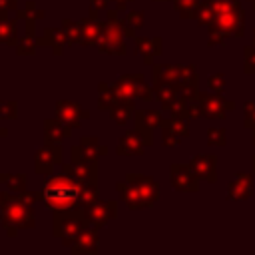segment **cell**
<instances>
[{
  "label": "cell",
  "mask_w": 255,
  "mask_h": 255,
  "mask_svg": "<svg viewBox=\"0 0 255 255\" xmlns=\"http://www.w3.org/2000/svg\"><path fill=\"white\" fill-rule=\"evenodd\" d=\"M80 191H82V183L72 175H68L66 171H60V173L46 175L44 187L42 191H38V197L52 211L78 209Z\"/></svg>",
  "instance_id": "6da1fadb"
},
{
  "label": "cell",
  "mask_w": 255,
  "mask_h": 255,
  "mask_svg": "<svg viewBox=\"0 0 255 255\" xmlns=\"http://www.w3.org/2000/svg\"><path fill=\"white\" fill-rule=\"evenodd\" d=\"M213 8L209 28V44H223L227 38L243 34V10L237 0H207Z\"/></svg>",
  "instance_id": "7a4b0ae2"
},
{
  "label": "cell",
  "mask_w": 255,
  "mask_h": 255,
  "mask_svg": "<svg viewBox=\"0 0 255 255\" xmlns=\"http://www.w3.org/2000/svg\"><path fill=\"white\" fill-rule=\"evenodd\" d=\"M36 201H40L38 193H32V191L12 193L10 191L4 211L0 215V223L8 237H16L20 229H32L36 225V215H34Z\"/></svg>",
  "instance_id": "3957f363"
},
{
  "label": "cell",
  "mask_w": 255,
  "mask_h": 255,
  "mask_svg": "<svg viewBox=\"0 0 255 255\" xmlns=\"http://www.w3.org/2000/svg\"><path fill=\"white\" fill-rule=\"evenodd\" d=\"M120 199L131 211L151 207L159 197V183L143 173H128L124 181L116 183Z\"/></svg>",
  "instance_id": "277c9868"
},
{
  "label": "cell",
  "mask_w": 255,
  "mask_h": 255,
  "mask_svg": "<svg viewBox=\"0 0 255 255\" xmlns=\"http://www.w3.org/2000/svg\"><path fill=\"white\" fill-rule=\"evenodd\" d=\"M90 227L86 215L82 209H64V211H54L52 219V235L62 239L64 247H72L80 231Z\"/></svg>",
  "instance_id": "5b68a950"
},
{
  "label": "cell",
  "mask_w": 255,
  "mask_h": 255,
  "mask_svg": "<svg viewBox=\"0 0 255 255\" xmlns=\"http://www.w3.org/2000/svg\"><path fill=\"white\" fill-rule=\"evenodd\" d=\"M114 92L120 96V100H133L139 98L143 102H151L155 98L153 88L147 86L143 74H122L114 84Z\"/></svg>",
  "instance_id": "8992f818"
},
{
  "label": "cell",
  "mask_w": 255,
  "mask_h": 255,
  "mask_svg": "<svg viewBox=\"0 0 255 255\" xmlns=\"http://www.w3.org/2000/svg\"><path fill=\"white\" fill-rule=\"evenodd\" d=\"M96 48L100 54H110V56H124L126 54L124 34L120 28V16L104 22V32H102V38H100Z\"/></svg>",
  "instance_id": "52a82bcc"
},
{
  "label": "cell",
  "mask_w": 255,
  "mask_h": 255,
  "mask_svg": "<svg viewBox=\"0 0 255 255\" xmlns=\"http://www.w3.org/2000/svg\"><path fill=\"white\" fill-rule=\"evenodd\" d=\"M82 211H84L90 227L102 229L106 223H110L112 219L118 217V201H114V199H96L94 203L86 205Z\"/></svg>",
  "instance_id": "ba28073f"
},
{
  "label": "cell",
  "mask_w": 255,
  "mask_h": 255,
  "mask_svg": "<svg viewBox=\"0 0 255 255\" xmlns=\"http://www.w3.org/2000/svg\"><path fill=\"white\" fill-rule=\"evenodd\" d=\"M98 159H70L62 163V171L78 179L82 185H96L98 187Z\"/></svg>",
  "instance_id": "9c48e42d"
},
{
  "label": "cell",
  "mask_w": 255,
  "mask_h": 255,
  "mask_svg": "<svg viewBox=\"0 0 255 255\" xmlns=\"http://www.w3.org/2000/svg\"><path fill=\"white\" fill-rule=\"evenodd\" d=\"M62 147L56 143H46L34 155V171L38 175H52L56 165H62Z\"/></svg>",
  "instance_id": "30bf717a"
},
{
  "label": "cell",
  "mask_w": 255,
  "mask_h": 255,
  "mask_svg": "<svg viewBox=\"0 0 255 255\" xmlns=\"http://www.w3.org/2000/svg\"><path fill=\"white\" fill-rule=\"evenodd\" d=\"M169 181L181 193H195V191H199V177L195 175L191 165L171 163V167H169Z\"/></svg>",
  "instance_id": "8fae6325"
},
{
  "label": "cell",
  "mask_w": 255,
  "mask_h": 255,
  "mask_svg": "<svg viewBox=\"0 0 255 255\" xmlns=\"http://www.w3.org/2000/svg\"><path fill=\"white\" fill-rule=\"evenodd\" d=\"M133 120H135V129L143 137L145 145L147 147L153 145V129L159 128L161 122H163L161 112H157V110H135Z\"/></svg>",
  "instance_id": "7c38bea8"
},
{
  "label": "cell",
  "mask_w": 255,
  "mask_h": 255,
  "mask_svg": "<svg viewBox=\"0 0 255 255\" xmlns=\"http://www.w3.org/2000/svg\"><path fill=\"white\" fill-rule=\"evenodd\" d=\"M197 104H199V110H201V116L203 118H211V120H221L225 118V112L233 108V102L225 100L219 96V92L215 94H197Z\"/></svg>",
  "instance_id": "4fadbf2b"
},
{
  "label": "cell",
  "mask_w": 255,
  "mask_h": 255,
  "mask_svg": "<svg viewBox=\"0 0 255 255\" xmlns=\"http://www.w3.org/2000/svg\"><path fill=\"white\" fill-rule=\"evenodd\" d=\"M54 112H56V118L68 124L70 128H80L82 120L90 118V112L80 108V104L74 100H58L54 106Z\"/></svg>",
  "instance_id": "5bb4252c"
},
{
  "label": "cell",
  "mask_w": 255,
  "mask_h": 255,
  "mask_svg": "<svg viewBox=\"0 0 255 255\" xmlns=\"http://www.w3.org/2000/svg\"><path fill=\"white\" fill-rule=\"evenodd\" d=\"M189 135V128L183 118H169L161 122V141L165 147H175L183 137Z\"/></svg>",
  "instance_id": "9a60e30c"
},
{
  "label": "cell",
  "mask_w": 255,
  "mask_h": 255,
  "mask_svg": "<svg viewBox=\"0 0 255 255\" xmlns=\"http://www.w3.org/2000/svg\"><path fill=\"white\" fill-rule=\"evenodd\" d=\"M108 153V147L98 141L94 135H84L80 137V143L72 145L70 149V159H98Z\"/></svg>",
  "instance_id": "2e32d148"
},
{
  "label": "cell",
  "mask_w": 255,
  "mask_h": 255,
  "mask_svg": "<svg viewBox=\"0 0 255 255\" xmlns=\"http://www.w3.org/2000/svg\"><path fill=\"white\" fill-rule=\"evenodd\" d=\"M96 227H86L84 231H80V235L76 237V241L72 243L70 251L74 255H98L100 251V237H98Z\"/></svg>",
  "instance_id": "e0dca14e"
},
{
  "label": "cell",
  "mask_w": 255,
  "mask_h": 255,
  "mask_svg": "<svg viewBox=\"0 0 255 255\" xmlns=\"http://www.w3.org/2000/svg\"><path fill=\"white\" fill-rule=\"evenodd\" d=\"M145 147H147V145H145L143 137L137 133V129H128V131L120 137V141H118V145H116V153L122 155V157L143 155Z\"/></svg>",
  "instance_id": "ac0fdd59"
},
{
  "label": "cell",
  "mask_w": 255,
  "mask_h": 255,
  "mask_svg": "<svg viewBox=\"0 0 255 255\" xmlns=\"http://www.w3.org/2000/svg\"><path fill=\"white\" fill-rule=\"evenodd\" d=\"M191 169L195 171V175L199 179H205L209 183L217 181V157L211 153H199L195 157H191L189 161Z\"/></svg>",
  "instance_id": "d6986e66"
},
{
  "label": "cell",
  "mask_w": 255,
  "mask_h": 255,
  "mask_svg": "<svg viewBox=\"0 0 255 255\" xmlns=\"http://www.w3.org/2000/svg\"><path fill=\"white\" fill-rule=\"evenodd\" d=\"M153 92H155V98L159 100L163 112H167V110L175 104V100L179 98V94H177V84H175V82H169V80H165V78H161V76H155V78H153Z\"/></svg>",
  "instance_id": "ffe728a7"
},
{
  "label": "cell",
  "mask_w": 255,
  "mask_h": 255,
  "mask_svg": "<svg viewBox=\"0 0 255 255\" xmlns=\"http://www.w3.org/2000/svg\"><path fill=\"white\" fill-rule=\"evenodd\" d=\"M74 131V128H70L68 124H64L58 118H46L44 120V143H56L60 145L64 141V137H70Z\"/></svg>",
  "instance_id": "44dd1931"
},
{
  "label": "cell",
  "mask_w": 255,
  "mask_h": 255,
  "mask_svg": "<svg viewBox=\"0 0 255 255\" xmlns=\"http://www.w3.org/2000/svg\"><path fill=\"white\" fill-rule=\"evenodd\" d=\"M80 28H82L80 46H98L102 32H104V22H100V18L88 16L80 20Z\"/></svg>",
  "instance_id": "7402d4cb"
},
{
  "label": "cell",
  "mask_w": 255,
  "mask_h": 255,
  "mask_svg": "<svg viewBox=\"0 0 255 255\" xmlns=\"http://www.w3.org/2000/svg\"><path fill=\"white\" fill-rule=\"evenodd\" d=\"M135 40V54L143 58L145 64L153 66V58L155 56H161V38L159 36H151V38H133Z\"/></svg>",
  "instance_id": "603a6c76"
},
{
  "label": "cell",
  "mask_w": 255,
  "mask_h": 255,
  "mask_svg": "<svg viewBox=\"0 0 255 255\" xmlns=\"http://www.w3.org/2000/svg\"><path fill=\"white\" fill-rule=\"evenodd\" d=\"M16 18L26 22V34L36 36V20H44L46 18V12L42 8H38V4L34 0H28L24 4V8H18L16 10Z\"/></svg>",
  "instance_id": "cb8c5ba5"
},
{
  "label": "cell",
  "mask_w": 255,
  "mask_h": 255,
  "mask_svg": "<svg viewBox=\"0 0 255 255\" xmlns=\"http://www.w3.org/2000/svg\"><path fill=\"white\" fill-rule=\"evenodd\" d=\"M36 40H38L40 46H48V48H52V54H54V56H62L64 46L68 44L66 34H64L62 28H44L42 36L36 38Z\"/></svg>",
  "instance_id": "d4e9b609"
},
{
  "label": "cell",
  "mask_w": 255,
  "mask_h": 255,
  "mask_svg": "<svg viewBox=\"0 0 255 255\" xmlns=\"http://www.w3.org/2000/svg\"><path fill=\"white\" fill-rule=\"evenodd\" d=\"M253 193V179L247 173H237L233 181H229L227 197L229 199H247Z\"/></svg>",
  "instance_id": "484cf974"
},
{
  "label": "cell",
  "mask_w": 255,
  "mask_h": 255,
  "mask_svg": "<svg viewBox=\"0 0 255 255\" xmlns=\"http://www.w3.org/2000/svg\"><path fill=\"white\" fill-rule=\"evenodd\" d=\"M108 114H110V120L112 122H116V124H126L129 118H133V114H135V106H133V100H120L116 106H112L110 110H108Z\"/></svg>",
  "instance_id": "4316f807"
},
{
  "label": "cell",
  "mask_w": 255,
  "mask_h": 255,
  "mask_svg": "<svg viewBox=\"0 0 255 255\" xmlns=\"http://www.w3.org/2000/svg\"><path fill=\"white\" fill-rule=\"evenodd\" d=\"M20 40L18 36V18H0V44L16 46Z\"/></svg>",
  "instance_id": "83f0119b"
},
{
  "label": "cell",
  "mask_w": 255,
  "mask_h": 255,
  "mask_svg": "<svg viewBox=\"0 0 255 255\" xmlns=\"http://www.w3.org/2000/svg\"><path fill=\"white\" fill-rule=\"evenodd\" d=\"M120 102V96L114 92L112 84L100 82L98 84V108L100 110H110L112 106H116Z\"/></svg>",
  "instance_id": "f1b7e54d"
},
{
  "label": "cell",
  "mask_w": 255,
  "mask_h": 255,
  "mask_svg": "<svg viewBox=\"0 0 255 255\" xmlns=\"http://www.w3.org/2000/svg\"><path fill=\"white\" fill-rule=\"evenodd\" d=\"M26 181H28L26 173H0V183L6 185L8 191H12V193L26 191Z\"/></svg>",
  "instance_id": "f546056e"
},
{
  "label": "cell",
  "mask_w": 255,
  "mask_h": 255,
  "mask_svg": "<svg viewBox=\"0 0 255 255\" xmlns=\"http://www.w3.org/2000/svg\"><path fill=\"white\" fill-rule=\"evenodd\" d=\"M199 6H201L199 0H173V8H175V12L179 14V18H183V20L195 18Z\"/></svg>",
  "instance_id": "4dcf8cb0"
},
{
  "label": "cell",
  "mask_w": 255,
  "mask_h": 255,
  "mask_svg": "<svg viewBox=\"0 0 255 255\" xmlns=\"http://www.w3.org/2000/svg\"><path fill=\"white\" fill-rule=\"evenodd\" d=\"M62 30H64V34H66L68 46H78V44H80V38H82L80 22L70 20V18H64V20H62Z\"/></svg>",
  "instance_id": "1f68e13d"
},
{
  "label": "cell",
  "mask_w": 255,
  "mask_h": 255,
  "mask_svg": "<svg viewBox=\"0 0 255 255\" xmlns=\"http://www.w3.org/2000/svg\"><path fill=\"white\" fill-rule=\"evenodd\" d=\"M38 46H40V44H38L36 36L24 34V36L18 40V44L14 46V48H16V56H22V58H26V56H34Z\"/></svg>",
  "instance_id": "d6a6232c"
},
{
  "label": "cell",
  "mask_w": 255,
  "mask_h": 255,
  "mask_svg": "<svg viewBox=\"0 0 255 255\" xmlns=\"http://www.w3.org/2000/svg\"><path fill=\"white\" fill-rule=\"evenodd\" d=\"M96 199H100V195H98V187H96V185H82V191H80V205H78V209H84L86 205L94 203Z\"/></svg>",
  "instance_id": "836d02e7"
},
{
  "label": "cell",
  "mask_w": 255,
  "mask_h": 255,
  "mask_svg": "<svg viewBox=\"0 0 255 255\" xmlns=\"http://www.w3.org/2000/svg\"><path fill=\"white\" fill-rule=\"evenodd\" d=\"M16 118H18V102L16 100H2L0 120H16Z\"/></svg>",
  "instance_id": "e575fe53"
},
{
  "label": "cell",
  "mask_w": 255,
  "mask_h": 255,
  "mask_svg": "<svg viewBox=\"0 0 255 255\" xmlns=\"http://www.w3.org/2000/svg\"><path fill=\"white\" fill-rule=\"evenodd\" d=\"M177 86H197V74H195V68L193 66H183L181 68Z\"/></svg>",
  "instance_id": "d590c367"
},
{
  "label": "cell",
  "mask_w": 255,
  "mask_h": 255,
  "mask_svg": "<svg viewBox=\"0 0 255 255\" xmlns=\"http://www.w3.org/2000/svg\"><path fill=\"white\" fill-rule=\"evenodd\" d=\"M124 20H126L131 28L139 30V28H143V24H145V14H143L141 10H129V12L124 16Z\"/></svg>",
  "instance_id": "8d00e7d4"
},
{
  "label": "cell",
  "mask_w": 255,
  "mask_h": 255,
  "mask_svg": "<svg viewBox=\"0 0 255 255\" xmlns=\"http://www.w3.org/2000/svg\"><path fill=\"white\" fill-rule=\"evenodd\" d=\"M207 143L209 145L223 147L225 145V129L223 128H211V129H207Z\"/></svg>",
  "instance_id": "74e56055"
},
{
  "label": "cell",
  "mask_w": 255,
  "mask_h": 255,
  "mask_svg": "<svg viewBox=\"0 0 255 255\" xmlns=\"http://www.w3.org/2000/svg\"><path fill=\"white\" fill-rule=\"evenodd\" d=\"M108 8H110V0H90L88 16H92V18H100V14L106 12Z\"/></svg>",
  "instance_id": "f35d334b"
},
{
  "label": "cell",
  "mask_w": 255,
  "mask_h": 255,
  "mask_svg": "<svg viewBox=\"0 0 255 255\" xmlns=\"http://www.w3.org/2000/svg\"><path fill=\"white\" fill-rule=\"evenodd\" d=\"M207 86H209V90L221 94L223 88H225V76H223V74H213V76L207 80Z\"/></svg>",
  "instance_id": "ab89813d"
},
{
  "label": "cell",
  "mask_w": 255,
  "mask_h": 255,
  "mask_svg": "<svg viewBox=\"0 0 255 255\" xmlns=\"http://www.w3.org/2000/svg\"><path fill=\"white\" fill-rule=\"evenodd\" d=\"M245 72L255 74V46L245 48Z\"/></svg>",
  "instance_id": "60d3db41"
},
{
  "label": "cell",
  "mask_w": 255,
  "mask_h": 255,
  "mask_svg": "<svg viewBox=\"0 0 255 255\" xmlns=\"http://www.w3.org/2000/svg\"><path fill=\"white\" fill-rule=\"evenodd\" d=\"M16 10H18V0H0V18H8V14Z\"/></svg>",
  "instance_id": "b9f144b4"
},
{
  "label": "cell",
  "mask_w": 255,
  "mask_h": 255,
  "mask_svg": "<svg viewBox=\"0 0 255 255\" xmlns=\"http://www.w3.org/2000/svg\"><path fill=\"white\" fill-rule=\"evenodd\" d=\"M243 112H245V128H255V104L249 102L243 106Z\"/></svg>",
  "instance_id": "7bdbcfd3"
},
{
  "label": "cell",
  "mask_w": 255,
  "mask_h": 255,
  "mask_svg": "<svg viewBox=\"0 0 255 255\" xmlns=\"http://www.w3.org/2000/svg\"><path fill=\"white\" fill-rule=\"evenodd\" d=\"M8 195H10V193L0 191V215H2V211H4V205H6V201H8Z\"/></svg>",
  "instance_id": "ee69618b"
},
{
  "label": "cell",
  "mask_w": 255,
  "mask_h": 255,
  "mask_svg": "<svg viewBox=\"0 0 255 255\" xmlns=\"http://www.w3.org/2000/svg\"><path fill=\"white\" fill-rule=\"evenodd\" d=\"M8 133H10V131H8V128H2V126H0V139L8 137Z\"/></svg>",
  "instance_id": "f6af8a7d"
},
{
  "label": "cell",
  "mask_w": 255,
  "mask_h": 255,
  "mask_svg": "<svg viewBox=\"0 0 255 255\" xmlns=\"http://www.w3.org/2000/svg\"><path fill=\"white\" fill-rule=\"evenodd\" d=\"M251 139H253V145H255V128H253V131H251Z\"/></svg>",
  "instance_id": "bcb514c9"
},
{
  "label": "cell",
  "mask_w": 255,
  "mask_h": 255,
  "mask_svg": "<svg viewBox=\"0 0 255 255\" xmlns=\"http://www.w3.org/2000/svg\"><path fill=\"white\" fill-rule=\"evenodd\" d=\"M153 2H169V0H153ZM173 2V0H171Z\"/></svg>",
  "instance_id": "7dc6e473"
},
{
  "label": "cell",
  "mask_w": 255,
  "mask_h": 255,
  "mask_svg": "<svg viewBox=\"0 0 255 255\" xmlns=\"http://www.w3.org/2000/svg\"><path fill=\"white\" fill-rule=\"evenodd\" d=\"M253 171H255V155H253Z\"/></svg>",
  "instance_id": "c3c4849f"
},
{
  "label": "cell",
  "mask_w": 255,
  "mask_h": 255,
  "mask_svg": "<svg viewBox=\"0 0 255 255\" xmlns=\"http://www.w3.org/2000/svg\"><path fill=\"white\" fill-rule=\"evenodd\" d=\"M251 6H253V10H255V0H251Z\"/></svg>",
  "instance_id": "681fc988"
},
{
  "label": "cell",
  "mask_w": 255,
  "mask_h": 255,
  "mask_svg": "<svg viewBox=\"0 0 255 255\" xmlns=\"http://www.w3.org/2000/svg\"><path fill=\"white\" fill-rule=\"evenodd\" d=\"M253 44H255V30H253Z\"/></svg>",
  "instance_id": "f907efd6"
},
{
  "label": "cell",
  "mask_w": 255,
  "mask_h": 255,
  "mask_svg": "<svg viewBox=\"0 0 255 255\" xmlns=\"http://www.w3.org/2000/svg\"><path fill=\"white\" fill-rule=\"evenodd\" d=\"M0 104H2V100H0Z\"/></svg>",
  "instance_id": "816d5d0a"
}]
</instances>
